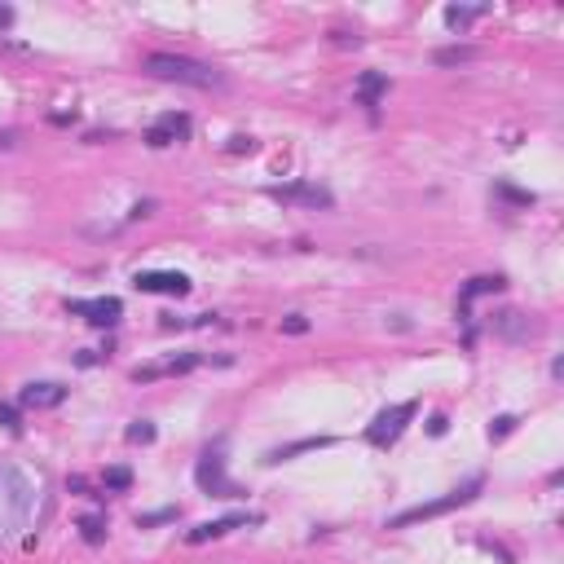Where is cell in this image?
<instances>
[{
	"label": "cell",
	"mask_w": 564,
	"mask_h": 564,
	"mask_svg": "<svg viewBox=\"0 0 564 564\" xmlns=\"http://www.w3.org/2000/svg\"><path fill=\"white\" fill-rule=\"evenodd\" d=\"M141 71L155 76V80L186 84V88H225V76L216 67H203L195 58H181V53H146Z\"/></svg>",
	"instance_id": "1"
},
{
	"label": "cell",
	"mask_w": 564,
	"mask_h": 564,
	"mask_svg": "<svg viewBox=\"0 0 564 564\" xmlns=\"http://www.w3.org/2000/svg\"><path fill=\"white\" fill-rule=\"evenodd\" d=\"M32 507H36V485L27 481L18 468L0 463V538L18 533L32 521Z\"/></svg>",
	"instance_id": "2"
},
{
	"label": "cell",
	"mask_w": 564,
	"mask_h": 564,
	"mask_svg": "<svg viewBox=\"0 0 564 564\" xmlns=\"http://www.w3.org/2000/svg\"><path fill=\"white\" fill-rule=\"evenodd\" d=\"M477 494H481V477H477V481H468L463 489H450L445 498L419 503V507H410V512H402V516H393V521H388V529H405V524H419V521H432V516H445V512H454V507H468Z\"/></svg>",
	"instance_id": "3"
},
{
	"label": "cell",
	"mask_w": 564,
	"mask_h": 564,
	"mask_svg": "<svg viewBox=\"0 0 564 564\" xmlns=\"http://www.w3.org/2000/svg\"><path fill=\"white\" fill-rule=\"evenodd\" d=\"M414 402H402V405H388V410H379L375 414V423L366 428V441L379 445V450H388V445H397V437L405 432V423L414 419Z\"/></svg>",
	"instance_id": "4"
},
{
	"label": "cell",
	"mask_w": 564,
	"mask_h": 564,
	"mask_svg": "<svg viewBox=\"0 0 564 564\" xmlns=\"http://www.w3.org/2000/svg\"><path fill=\"white\" fill-rule=\"evenodd\" d=\"M132 282L137 291H150V296H190V278L177 269H141Z\"/></svg>",
	"instance_id": "5"
},
{
	"label": "cell",
	"mask_w": 564,
	"mask_h": 564,
	"mask_svg": "<svg viewBox=\"0 0 564 564\" xmlns=\"http://www.w3.org/2000/svg\"><path fill=\"white\" fill-rule=\"evenodd\" d=\"M76 318H84V323H93V326H115L120 323V314H123V305L115 300V296H97V300H71L67 305Z\"/></svg>",
	"instance_id": "6"
},
{
	"label": "cell",
	"mask_w": 564,
	"mask_h": 564,
	"mask_svg": "<svg viewBox=\"0 0 564 564\" xmlns=\"http://www.w3.org/2000/svg\"><path fill=\"white\" fill-rule=\"evenodd\" d=\"M195 366H203L199 353H181V358H163V362L137 366L132 379H137V384H150V379H168V375H186V370H195Z\"/></svg>",
	"instance_id": "7"
},
{
	"label": "cell",
	"mask_w": 564,
	"mask_h": 564,
	"mask_svg": "<svg viewBox=\"0 0 564 564\" xmlns=\"http://www.w3.org/2000/svg\"><path fill=\"white\" fill-rule=\"evenodd\" d=\"M278 203H305V207H331V190H323V186H274L269 190Z\"/></svg>",
	"instance_id": "8"
},
{
	"label": "cell",
	"mask_w": 564,
	"mask_h": 564,
	"mask_svg": "<svg viewBox=\"0 0 564 564\" xmlns=\"http://www.w3.org/2000/svg\"><path fill=\"white\" fill-rule=\"evenodd\" d=\"M195 477H199V485H203V489H212L216 498H230V494H239L234 485L225 481V472H221V454H203V463H199V472H195Z\"/></svg>",
	"instance_id": "9"
},
{
	"label": "cell",
	"mask_w": 564,
	"mask_h": 564,
	"mask_svg": "<svg viewBox=\"0 0 564 564\" xmlns=\"http://www.w3.org/2000/svg\"><path fill=\"white\" fill-rule=\"evenodd\" d=\"M18 402L32 405V410H53V405L67 402V388H62V384H27V388L18 393Z\"/></svg>",
	"instance_id": "10"
},
{
	"label": "cell",
	"mask_w": 564,
	"mask_h": 564,
	"mask_svg": "<svg viewBox=\"0 0 564 564\" xmlns=\"http://www.w3.org/2000/svg\"><path fill=\"white\" fill-rule=\"evenodd\" d=\"M181 137H190V115H163V120L146 132L150 146H172V141H181Z\"/></svg>",
	"instance_id": "11"
},
{
	"label": "cell",
	"mask_w": 564,
	"mask_h": 564,
	"mask_svg": "<svg viewBox=\"0 0 564 564\" xmlns=\"http://www.w3.org/2000/svg\"><path fill=\"white\" fill-rule=\"evenodd\" d=\"M247 521H256V516H225V521L195 524V529L186 533V542H212V538H225V533H234V529H242Z\"/></svg>",
	"instance_id": "12"
},
{
	"label": "cell",
	"mask_w": 564,
	"mask_h": 564,
	"mask_svg": "<svg viewBox=\"0 0 564 564\" xmlns=\"http://www.w3.org/2000/svg\"><path fill=\"white\" fill-rule=\"evenodd\" d=\"M481 14H485V5H450V9H445V23L463 32V27H468L472 18H481Z\"/></svg>",
	"instance_id": "13"
},
{
	"label": "cell",
	"mask_w": 564,
	"mask_h": 564,
	"mask_svg": "<svg viewBox=\"0 0 564 564\" xmlns=\"http://www.w3.org/2000/svg\"><path fill=\"white\" fill-rule=\"evenodd\" d=\"M379 93H384V76H375V71H370V76H362V88H358V97H362L366 106H375V97H379Z\"/></svg>",
	"instance_id": "14"
},
{
	"label": "cell",
	"mask_w": 564,
	"mask_h": 564,
	"mask_svg": "<svg viewBox=\"0 0 564 564\" xmlns=\"http://www.w3.org/2000/svg\"><path fill=\"white\" fill-rule=\"evenodd\" d=\"M489 291H503V278H472V287L463 291V300H477V296H489Z\"/></svg>",
	"instance_id": "15"
},
{
	"label": "cell",
	"mask_w": 564,
	"mask_h": 564,
	"mask_svg": "<svg viewBox=\"0 0 564 564\" xmlns=\"http://www.w3.org/2000/svg\"><path fill=\"white\" fill-rule=\"evenodd\" d=\"M472 58H477V49H463V44H459V49H441V53H437V62H441V67H454V62H472Z\"/></svg>",
	"instance_id": "16"
},
{
	"label": "cell",
	"mask_w": 564,
	"mask_h": 564,
	"mask_svg": "<svg viewBox=\"0 0 564 564\" xmlns=\"http://www.w3.org/2000/svg\"><path fill=\"white\" fill-rule=\"evenodd\" d=\"M128 485H132V472H128V468H111V472H106V489H128Z\"/></svg>",
	"instance_id": "17"
},
{
	"label": "cell",
	"mask_w": 564,
	"mask_h": 564,
	"mask_svg": "<svg viewBox=\"0 0 564 564\" xmlns=\"http://www.w3.org/2000/svg\"><path fill=\"white\" fill-rule=\"evenodd\" d=\"M128 441H155V428H150V423H132V428H128Z\"/></svg>",
	"instance_id": "18"
},
{
	"label": "cell",
	"mask_w": 564,
	"mask_h": 564,
	"mask_svg": "<svg viewBox=\"0 0 564 564\" xmlns=\"http://www.w3.org/2000/svg\"><path fill=\"white\" fill-rule=\"evenodd\" d=\"M282 331H287V335H305V331H309V323H305L300 314H291V318H282Z\"/></svg>",
	"instance_id": "19"
},
{
	"label": "cell",
	"mask_w": 564,
	"mask_h": 564,
	"mask_svg": "<svg viewBox=\"0 0 564 564\" xmlns=\"http://www.w3.org/2000/svg\"><path fill=\"white\" fill-rule=\"evenodd\" d=\"M80 529L88 542H102V521H80Z\"/></svg>",
	"instance_id": "20"
},
{
	"label": "cell",
	"mask_w": 564,
	"mask_h": 564,
	"mask_svg": "<svg viewBox=\"0 0 564 564\" xmlns=\"http://www.w3.org/2000/svg\"><path fill=\"white\" fill-rule=\"evenodd\" d=\"M230 150H234V155H242V150L251 155V150H256V141H251V137H230Z\"/></svg>",
	"instance_id": "21"
},
{
	"label": "cell",
	"mask_w": 564,
	"mask_h": 564,
	"mask_svg": "<svg viewBox=\"0 0 564 564\" xmlns=\"http://www.w3.org/2000/svg\"><path fill=\"white\" fill-rule=\"evenodd\" d=\"M0 423L18 432V410H14V405H0Z\"/></svg>",
	"instance_id": "22"
},
{
	"label": "cell",
	"mask_w": 564,
	"mask_h": 564,
	"mask_svg": "<svg viewBox=\"0 0 564 564\" xmlns=\"http://www.w3.org/2000/svg\"><path fill=\"white\" fill-rule=\"evenodd\" d=\"M512 428H516V419H498V423H494V428H489V437H507V432H512Z\"/></svg>",
	"instance_id": "23"
},
{
	"label": "cell",
	"mask_w": 564,
	"mask_h": 564,
	"mask_svg": "<svg viewBox=\"0 0 564 564\" xmlns=\"http://www.w3.org/2000/svg\"><path fill=\"white\" fill-rule=\"evenodd\" d=\"M172 521V512H150V516H141V524H163Z\"/></svg>",
	"instance_id": "24"
},
{
	"label": "cell",
	"mask_w": 564,
	"mask_h": 564,
	"mask_svg": "<svg viewBox=\"0 0 564 564\" xmlns=\"http://www.w3.org/2000/svg\"><path fill=\"white\" fill-rule=\"evenodd\" d=\"M5 27H14V9H9V5H0V32H5Z\"/></svg>",
	"instance_id": "25"
},
{
	"label": "cell",
	"mask_w": 564,
	"mask_h": 564,
	"mask_svg": "<svg viewBox=\"0 0 564 564\" xmlns=\"http://www.w3.org/2000/svg\"><path fill=\"white\" fill-rule=\"evenodd\" d=\"M0 146H18V132H0Z\"/></svg>",
	"instance_id": "26"
}]
</instances>
